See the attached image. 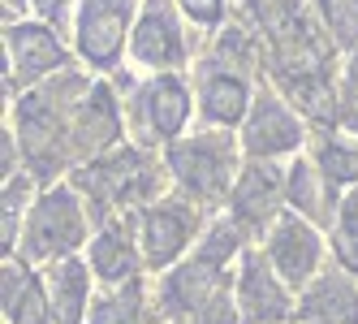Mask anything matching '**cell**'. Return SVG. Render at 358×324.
I'll list each match as a JSON object with an SVG mask.
<instances>
[{"label": "cell", "instance_id": "52a82bcc", "mask_svg": "<svg viewBox=\"0 0 358 324\" xmlns=\"http://www.w3.org/2000/svg\"><path fill=\"white\" fill-rule=\"evenodd\" d=\"M5 43H9V69H13V78L22 83H39L48 78V73H57L65 69V48L61 39L52 35V27H43V22H9V31H5Z\"/></svg>", "mask_w": 358, "mask_h": 324}, {"label": "cell", "instance_id": "7402d4cb", "mask_svg": "<svg viewBox=\"0 0 358 324\" xmlns=\"http://www.w3.org/2000/svg\"><path fill=\"white\" fill-rule=\"evenodd\" d=\"M341 121L345 130L358 134V52L350 61V73H345V91H341Z\"/></svg>", "mask_w": 358, "mask_h": 324}, {"label": "cell", "instance_id": "7a4b0ae2", "mask_svg": "<svg viewBox=\"0 0 358 324\" xmlns=\"http://www.w3.org/2000/svg\"><path fill=\"white\" fill-rule=\"evenodd\" d=\"M83 234H87V220H83V208L73 199L69 186H57L48 190L35 212H31V230H27V260H69L73 246H83Z\"/></svg>", "mask_w": 358, "mask_h": 324}, {"label": "cell", "instance_id": "ffe728a7", "mask_svg": "<svg viewBox=\"0 0 358 324\" xmlns=\"http://www.w3.org/2000/svg\"><path fill=\"white\" fill-rule=\"evenodd\" d=\"M324 9V27L332 31L341 48H354L358 43V0H320Z\"/></svg>", "mask_w": 358, "mask_h": 324}, {"label": "cell", "instance_id": "7c38bea8", "mask_svg": "<svg viewBox=\"0 0 358 324\" xmlns=\"http://www.w3.org/2000/svg\"><path fill=\"white\" fill-rule=\"evenodd\" d=\"M138 113L147 121V134L151 139H177L190 117V95L182 87V78H173V73H160L156 83H151L138 99Z\"/></svg>", "mask_w": 358, "mask_h": 324}, {"label": "cell", "instance_id": "5b68a950", "mask_svg": "<svg viewBox=\"0 0 358 324\" xmlns=\"http://www.w3.org/2000/svg\"><path fill=\"white\" fill-rule=\"evenodd\" d=\"M246 152L250 160H272V156H285L302 143V121L298 113L285 104V99H276L272 91H259V99L250 104L246 113Z\"/></svg>", "mask_w": 358, "mask_h": 324}, {"label": "cell", "instance_id": "603a6c76", "mask_svg": "<svg viewBox=\"0 0 358 324\" xmlns=\"http://www.w3.org/2000/svg\"><path fill=\"white\" fill-rule=\"evenodd\" d=\"M182 9L194 22H203V27H212V22H220V13H224V0H182Z\"/></svg>", "mask_w": 358, "mask_h": 324}, {"label": "cell", "instance_id": "ac0fdd59", "mask_svg": "<svg viewBox=\"0 0 358 324\" xmlns=\"http://www.w3.org/2000/svg\"><path fill=\"white\" fill-rule=\"evenodd\" d=\"M91 268L99 281H125L134 277V246L125 238V230H104L91 242Z\"/></svg>", "mask_w": 358, "mask_h": 324}, {"label": "cell", "instance_id": "8fae6325", "mask_svg": "<svg viewBox=\"0 0 358 324\" xmlns=\"http://www.w3.org/2000/svg\"><path fill=\"white\" fill-rule=\"evenodd\" d=\"M199 99H203V117L212 126H238L250 113V87L242 73L224 69V65H208L199 73Z\"/></svg>", "mask_w": 358, "mask_h": 324}, {"label": "cell", "instance_id": "4fadbf2b", "mask_svg": "<svg viewBox=\"0 0 358 324\" xmlns=\"http://www.w3.org/2000/svg\"><path fill=\"white\" fill-rule=\"evenodd\" d=\"M238 294H242V311H246L250 324H280L289 316V298H285V290H280V281L264 268L259 255H246Z\"/></svg>", "mask_w": 358, "mask_h": 324}, {"label": "cell", "instance_id": "30bf717a", "mask_svg": "<svg viewBox=\"0 0 358 324\" xmlns=\"http://www.w3.org/2000/svg\"><path fill=\"white\" fill-rule=\"evenodd\" d=\"M280 190H285L280 173L268 160H250L234 186V225L264 230V220H272V212L280 208Z\"/></svg>", "mask_w": 358, "mask_h": 324}, {"label": "cell", "instance_id": "44dd1931", "mask_svg": "<svg viewBox=\"0 0 358 324\" xmlns=\"http://www.w3.org/2000/svg\"><path fill=\"white\" fill-rule=\"evenodd\" d=\"M320 169L332 186H345V182H358V147H345V143H324L320 147Z\"/></svg>", "mask_w": 358, "mask_h": 324}, {"label": "cell", "instance_id": "8992f818", "mask_svg": "<svg viewBox=\"0 0 358 324\" xmlns=\"http://www.w3.org/2000/svg\"><path fill=\"white\" fill-rule=\"evenodd\" d=\"M130 48H134V57L143 65H151V69H173V65L186 61V39H182V27H177L173 0H147Z\"/></svg>", "mask_w": 358, "mask_h": 324}, {"label": "cell", "instance_id": "e0dca14e", "mask_svg": "<svg viewBox=\"0 0 358 324\" xmlns=\"http://www.w3.org/2000/svg\"><path fill=\"white\" fill-rule=\"evenodd\" d=\"M285 190L294 199V208L306 212V216H315V220H328L332 204H337V186H332L324 178V169H311L306 160H294L289 169V178H285Z\"/></svg>", "mask_w": 358, "mask_h": 324}, {"label": "cell", "instance_id": "3957f363", "mask_svg": "<svg viewBox=\"0 0 358 324\" xmlns=\"http://www.w3.org/2000/svg\"><path fill=\"white\" fill-rule=\"evenodd\" d=\"M73 182H78L83 190H91L95 204H99V212H104V204L130 208V204H138V199H147L151 186H156V173H151V160L138 152V147H121V152L87 164Z\"/></svg>", "mask_w": 358, "mask_h": 324}, {"label": "cell", "instance_id": "484cf974", "mask_svg": "<svg viewBox=\"0 0 358 324\" xmlns=\"http://www.w3.org/2000/svg\"><path fill=\"white\" fill-rule=\"evenodd\" d=\"M5 5H9V9H17V5H22V0H5Z\"/></svg>", "mask_w": 358, "mask_h": 324}, {"label": "cell", "instance_id": "5bb4252c", "mask_svg": "<svg viewBox=\"0 0 358 324\" xmlns=\"http://www.w3.org/2000/svg\"><path fill=\"white\" fill-rule=\"evenodd\" d=\"M48 311H52V303L43 298L39 277L27 264L9 260L5 264V316H9V324H52Z\"/></svg>", "mask_w": 358, "mask_h": 324}, {"label": "cell", "instance_id": "9c48e42d", "mask_svg": "<svg viewBox=\"0 0 358 324\" xmlns=\"http://www.w3.org/2000/svg\"><path fill=\"white\" fill-rule=\"evenodd\" d=\"M268 255H272L276 272L289 286H306L315 264H320V238H315V230L306 225V220L280 216L276 230H272V242H268Z\"/></svg>", "mask_w": 358, "mask_h": 324}, {"label": "cell", "instance_id": "6da1fadb", "mask_svg": "<svg viewBox=\"0 0 358 324\" xmlns=\"http://www.w3.org/2000/svg\"><path fill=\"white\" fill-rule=\"evenodd\" d=\"M169 169L177 173L194 199H216L229 195V186H238V156H234V139L229 134H194L169 147Z\"/></svg>", "mask_w": 358, "mask_h": 324}, {"label": "cell", "instance_id": "cb8c5ba5", "mask_svg": "<svg viewBox=\"0 0 358 324\" xmlns=\"http://www.w3.org/2000/svg\"><path fill=\"white\" fill-rule=\"evenodd\" d=\"M341 242H358V186L341 204Z\"/></svg>", "mask_w": 358, "mask_h": 324}, {"label": "cell", "instance_id": "9a60e30c", "mask_svg": "<svg viewBox=\"0 0 358 324\" xmlns=\"http://www.w3.org/2000/svg\"><path fill=\"white\" fill-rule=\"evenodd\" d=\"M302 316L311 324H358V290L345 277H324L302 298Z\"/></svg>", "mask_w": 358, "mask_h": 324}, {"label": "cell", "instance_id": "d4e9b609", "mask_svg": "<svg viewBox=\"0 0 358 324\" xmlns=\"http://www.w3.org/2000/svg\"><path fill=\"white\" fill-rule=\"evenodd\" d=\"M31 5H35V13H39L43 22H61L65 9H69V0H31Z\"/></svg>", "mask_w": 358, "mask_h": 324}, {"label": "cell", "instance_id": "d6986e66", "mask_svg": "<svg viewBox=\"0 0 358 324\" xmlns=\"http://www.w3.org/2000/svg\"><path fill=\"white\" fill-rule=\"evenodd\" d=\"M91 324H147V311H143V286L130 281L125 290H117L113 298L95 303Z\"/></svg>", "mask_w": 358, "mask_h": 324}, {"label": "cell", "instance_id": "277c9868", "mask_svg": "<svg viewBox=\"0 0 358 324\" xmlns=\"http://www.w3.org/2000/svg\"><path fill=\"white\" fill-rule=\"evenodd\" d=\"M138 0H83L78 13V52L91 69H113L121 57L125 31H130Z\"/></svg>", "mask_w": 358, "mask_h": 324}, {"label": "cell", "instance_id": "2e32d148", "mask_svg": "<svg viewBox=\"0 0 358 324\" xmlns=\"http://www.w3.org/2000/svg\"><path fill=\"white\" fill-rule=\"evenodd\" d=\"M48 303L52 324H78L87 311V268L78 260H61L48 272Z\"/></svg>", "mask_w": 358, "mask_h": 324}, {"label": "cell", "instance_id": "ba28073f", "mask_svg": "<svg viewBox=\"0 0 358 324\" xmlns=\"http://www.w3.org/2000/svg\"><path fill=\"white\" fill-rule=\"evenodd\" d=\"M199 230V216L190 204H156V208H147L143 212V255L151 268H169L177 255L186 251V242L190 234Z\"/></svg>", "mask_w": 358, "mask_h": 324}]
</instances>
